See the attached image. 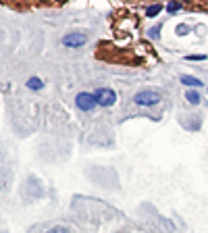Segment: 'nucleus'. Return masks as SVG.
<instances>
[{"label": "nucleus", "instance_id": "obj_1", "mask_svg": "<svg viewBox=\"0 0 208 233\" xmlns=\"http://www.w3.org/2000/svg\"><path fill=\"white\" fill-rule=\"evenodd\" d=\"M160 100H162V96L156 90H142V92H138L133 96V102L139 106H154V104H158Z\"/></svg>", "mask_w": 208, "mask_h": 233}, {"label": "nucleus", "instance_id": "obj_2", "mask_svg": "<svg viewBox=\"0 0 208 233\" xmlns=\"http://www.w3.org/2000/svg\"><path fill=\"white\" fill-rule=\"evenodd\" d=\"M96 102L100 106H113L117 102V94L110 90V88H100V90H96Z\"/></svg>", "mask_w": 208, "mask_h": 233}, {"label": "nucleus", "instance_id": "obj_3", "mask_svg": "<svg viewBox=\"0 0 208 233\" xmlns=\"http://www.w3.org/2000/svg\"><path fill=\"white\" fill-rule=\"evenodd\" d=\"M75 104H77V108H81V110L88 113V110H92L98 102H96V96H94V94L81 92V94H77V98H75Z\"/></svg>", "mask_w": 208, "mask_h": 233}, {"label": "nucleus", "instance_id": "obj_4", "mask_svg": "<svg viewBox=\"0 0 208 233\" xmlns=\"http://www.w3.org/2000/svg\"><path fill=\"white\" fill-rule=\"evenodd\" d=\"M88 42V35L85 34H79V31H73V34H67L65 38H63V44L67 48H79L83 46Z\"/></svg>", "mask_w": 208, "mask_h": 233}, {"label": "nucleus", "instance_id": "obj_5", "mask_svg": "<svg viewBox=\"0 0 208 233\" xmlns=\"http://www.w3.org/2000/svg\"><path fill=\"white\" fill-rule=\"evenodd\" d=\"M181 83H183V85H189V88H202V81H200L198 77H194V75H183V77H181Z\"/></svg>", "mask_w": 208, "mask_h": 233}, {"label": "nucleus", "instance_id": "obj_6", "mask_svg": "<svg viewBox=\"0 0 208 233\" xmlns=\"http://www.w3.org/2000/svg\"><path fill=\"white\" fill-rule=\"evenodd\" d=\"M27 88H29V90H42L44 83H42L40 77H29V79H27Z\"/></svg>", "mask_w": 208, "mask_h": 233}, {"label": "nucleus", "instance_id": "obj_7", "mask_svg": "<svg viewBox=\"0 0 208 233\" xmlns=\"http://www.w3.org/2000/svg\"><path fill=\"white\" fill-rule=\"evenodd\" d=\"M185 98H187V102H189V104H200V100H202V98H200V94L194 92V90H189V92L185 94Z\"/></svg>", "mask_w": 208, "mask_h": 233}, {"label": "nucleus", "instance_id": "obj_8", "mask_svg": "<svg viewBox=\"0 0 208 233\" xmlns=\"http://www.w3.org/2000/svg\"><path fill=\"white\" fill-rule=\"evenodd\" d=\"M160 11H162L160 4H154V6H150V9L146 11V17H156V15H158Z\"/></svg>", "mask_w": 208, "mask_h": 233}, {"label": "nucleus", "instance_id": "obj_9", "mask_svg": "<svg viewBox=\"0 0 208 233\" xmlns=\"http://www.w3.org/2000/svg\"><path fill=\"white\" fill-rule=\"evenodd\" d=\"M179 9H181V4H177V2H169L167 4V11L169 13H175V11H179Z\"/></svg>", "mask_w": 208, "mask_h": 233}, {"label": "nucleus", "instance_id": "obj_10", "mask_svg": "<svg viewBox=\"0 0 208 233\" xmlns=\"http://www.w3.org/2000/svg\"><path fill=\"white\" fill-rule=\"evenodd\" d=\"M158 31H160V25H156V27H152V29H150V38H152V40H158Z\"/></svg>", "mask_w": 208, "mask_h": 233}, {"label": "nucleus", "instance_id": "obj_11", "mask_svg": "<svg viewBox=\"0 0 208 233\" xmlns=\"http://www.w3.org/2000/svg\"><path fill=\"white\" fill-rule=\"evenodd\" d=\"M187 31H189V27H187V25H179V27H177V34H181V35H185Z\"/></svg>", "mask_w": 208, "mask_h": 233}, {"label": "nucleus", "instance_id": "obj_12", "mask_svg": "<svg viewBox=\"0 0 208 233\" xmlns=\"http://www.w3.org/2000/svg\"><path fill=\"white\" fill-rule=\"evenodd\" d=\"M189 60H206V56L204 54H192V56H187Z\"/></svg>", "mask_w": 208, "mask_h": 233}, {"label": "nucleus", "instance_id": "obj_13", "mask_svg": "<svg viewBox=\"0 0 208 233\" xmlns=\"http://www.w3.org/2000/svg\"><path fill=\"white\" fill-rule=\"evenodd\" d=\"M48 233H69L67 229H63V227H54V229H50Z\"/></svg>", "mask_w": 208, "mask_h": 233}]
</instances>
